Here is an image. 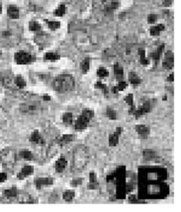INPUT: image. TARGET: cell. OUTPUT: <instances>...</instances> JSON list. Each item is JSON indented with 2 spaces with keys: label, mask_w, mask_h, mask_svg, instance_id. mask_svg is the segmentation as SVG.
<instances>
[{
  "label": "cell",
  "mask_w": 181,
  "mask_h": 212,
  "mask_svg": "<svg viewBox=\"0 0 181 212\" xmlns=\"http://www.w3.org/2000/svg\"><path fill=\"white\" fill-rule=\"evenodd\" d=\"M22 28L13 22H6L0 25V47L10 48L21 43Z\"/></svg>",
  "instance_id": "cell-1"
},
{
  "label": "cell",
  "mask_w": 181,
  "mask_h": 212,
  "mask_svg": "<svg viewBox=\"0 0 181 212\" xmlns=\"http://www.w3.org/2000/svg\"><path fill=\"white\" fill-rule=\"evenodd\" d=\"M90 160V153L86 146L77 145L72 153L71 171L73 173H80L86 168Z\"/></svg>",
  "instance_id": "cell-2"
},
{
  "label": "cell",
  "mask_w": 181,
  "mask_h": 212,
  "mask_svg": "<svg viewBox=\"0 0 181 212\" xmlns=\"http://www.w3.org/2000/svg\"><path fill=\"white\" fill-rule=\"evenodd\" d=\"M75 86L73 77L69 74H61L56 77L53 81V90L57 93H69L72 91Z\"/></svg>",
  "instance_id": "cell-3"
},
{
  "label": "cell",
  "mask_w": 181,
  "mask_h": 212,
  "mask_svg": "<svg viewBox=\"0 0 181 212\" xmlns=\"http://www.w3.org/2000/svg\"><path fill=\"white\" fill-rule=\"evenodd\" d=\"M0 161H1V164L4 168H6L9 171H12L16 167L18 161L16 150L14 148H11V147L4 148L0 152Z\"/></svg>",
  "instance_id": "cell-4"
},
{
  "label": "cell",
  "mask_w": 181,
  "mask_h": 212,
  "mask_svg": "<svg viewBox=\"0 0 181 212\" xmlns=\"http://www.w3.org/2000/svg\"><path fill=\"white\" fill-rule=\"evenodd\" d=\"M93 117H94V112L92 110H89V109L83 110L82 113L80 114V116H78V118L73 121L74 129L77 131H82L84 129H86Z\"/></svg>",
  "instance_id": "cell-5"
},
{
  "label": "cell",
  "mask_w": 181,
  "mask_h": 212,
  "mask_svg": "<svg viewBox=\"0 0 181 212\" xmlns=\"http://www.w3.org/2000/svg\"><path fill=\"white\" fill-rule=\"evenodd\" d=\"M19 110L22 114H37L43 112L44 107L40 102L36 101H30V102H24L20 104Z\"/></svg>",
  "instance_id": "cell-6"
},
{
  "label": "cell",
  "mask_w": 181,
  "mask_h": 212,
  "mask_svg": "<svg viewBox=\"0 0 181 212\" xmlns=\"http://www.w3.org/2000/svg\"><path fill=\"white\" fill-rule=\"evenodd\" d=\"M35 43L37 44L38 47L43 49L46 48L47 47H49L52 43V39L48 34L46 33H37V35L35 36Z\"/></svg>",
  "instance_id": "cell-7"
},
{
  "label": "cell",
  "mask_w": 181,
  "mask_h": 212,
  "mask_svg": "<svg viewBox=\"0 0 181 212\" xmlns=\"http://www.w3.org/2000/svg\"><path fill=\"white\" fill-rule=\"evenodd\" d=\"M153 105H155V101H151V100L147 101V102H144L139 109H136L135 113L133 114L137 118H141V117H143V116H144V114H147L148 113L151 112L153 108Z\"/></svg>",
  "instance_id": "cell-8"
},
{
  "label": "cell",
  "mask_w": 181,
  "mask_h": 212,
  "mask_svg": "<svg viewBox=\"0 0 181 212\" xmlns=\"http://www.w3.org/2000/svg\"><path fill=\"white\" fill-rule=\"evenodd\" d=\"M14 59L15 62L17 64H20V65H25V64H29L33 61V56L26 52H23V50H20L15 53L14 55Z\"/></svg>",
  "instance_id": "cell-9"
},
{
  "label": "cell",
  "mask_w": 181,
  "mask_h": 212,
  "mask_svg": "<svg viewBox=\"0 0 181 212\" xmlns=\"http://www.w3.org/2000/svg\"><path fill=\"white\" fill-rule=\"evenodd\" d=\"M174 65V55L173 52L168 50V52H166L164 54V57H163V61H162V66H163L165 69H172Z\"/></svg>",
  "instance_id": "cell-10"
},
{
  "label": "cell",
  "mask_w": 181,
  "mask_h": 212,
  "mask_svg": "<svg viewBox=\"0 0 181 212\" xmlns=\"http://www.w3.org/2000/svg\"><path fill=\"white\" fill-rule=\"evenodd\" d=\"M122 132H123L122 127H117V129L109 135V137H108V142H109V145L111 147H114V146L118 145L119 139H120V135L122 134Z\"/></svg>",
  "instance_id": "cell-11"
},
{
  "label": "cell",
  "mask_w": 181,
  "mask_h": 212,
  "mask_svg": "<svg viewBox=\"0 0 181 212\" xmlns=\"http://www.w3.org/2000/svg\"><path fill=\"white\" fill-rule=\"evenodd\" d=\"M53 183V178H49V177H45V178H37L35 179V186L38 190H41L42 187H49L52 186Z\"/></svg>",
  "instance_id": "cell-12"
},
{
  "label": "cell",
  "mask_w": 181,
  "mask_h": 212,
  "mask_svg": "<svg viewBox=\"0 0 181 212\" xmlns=\"http://www.w3.org/2000/svg\"><path fill=\"white\" fill-rule=\"evenodd\" d=\"M29 140H30V142H32V143L38 144V145H45V143H46V141H45V139L43 138L42 134H41L39 130H34L33 132H32Z\"/></svg>",
  "instance_id": "cell-13"
},
{
  "label": "cell",
  "mask_w": 181,
  "mask_h": 212,
  "mask_svg": "<svg viewBox=\"0 0 181 212\" xmlns=\"http://www.w3.org/2000/svg\"><path fill=\"white\" fill-rule=\"evenodd\" d=\"M9 117L5 110L0 106V130H3L8 126Z\"/></svg>",
  "instance_id": "cell-14"
},
{
  "label": "cell",
  "mask_w": 181,
  "mask_h": 212,
  "mask_svg": "<svg viewBox=\"0 0 181 212\" xmlns=\"http://www.w3.org/2000/svg\"><path fill=\"white\" fill-rule=\"evenodd\" d=\"M66 167H67V160L65 159V156H60V158L56 161V164H55L56 172L62 173L66 169Z\"/></svg>",
  "instance_id": "cell-15"
},
{
  "label": "cell",
  "mask_w": 181,
  "mask_h": 212,
  "mask_svg": "<svg viewBox=\"0 0 181 212\" xmlns=\"http://www.w3.org/2000/svg\"><path fill=\"white\" fill-rule=\"evenodd\" d=\"M33 173H34V168L32 167V166H29V165L24 166V167L21 169L19 174H18V179H24L26 178L30 177L31 175H33Z\"/></svg>",
  "instance_id": "cell-16"
},
{
  "label": "cell",
  "mask_w": 181,
  "mask_h": 212,
  "mask_svg": "<svg viewBox=\"0 0 181 212\" xmlns=\"http://www.w3.org/2000/svg\"><path fill=\"white\" fill-rule=\"evenodd\" d=\"M136 131L142 138H148L150 135V127L144 125V124H138L136 125Z\"/></svg>",
  "instance_id": "cell-17"
},
{
  "label": "cell",
  "mask_w": 181,
  "mask_h": 212,
  "mask_svg": "<svg viewBox=\"0 0 181 212\" xmlns=\"http://www.w3.org/2000/svg\"><path fill=\"white\" fill-rule=\"evenodd\" d=\"M87 187L89 190H97L99 188V183L97 179V176L94 172H91L89 174V183Z\"/></svg>",
  "instance_id": "cell-18"
},
{
  "label": "cell",
  "mask_w": 181,
  "mask_h": 212,
  "mask_svg": "<svg viewBox=\"0 0 181 212\" xmlns=\"http://www.w3.org/2000/svg\"><path fill=\"white\" fill-rule=\"evenodd\" d=\"M74 139H75L74 135H72V134H63L61 137H58L57 139V141L58 142V144H60L61 146H63L65 144L70 143V142H72Z\"/></svg>",
  "instance_id": "cell-19"
},
{
  "label": "cell",
  "mask_w": 181,
  "mask_h": 212,
  "mask_svg": "<svg viewBox=\"0 0 181 212\" xmlns=\"http://www.w3.org/2000/svg\"><path fill=\"white\" fill-rule=\"evenodd\" d=\"M7 14H8V16L10 17L12 20H16L20 16V11H19V9H18L17 6L10 5V6L8 7V9H7Z\"/></svg>",
  "instance_id": "cell-20"
},
{
  "label": "cell",
  "mask_w": 181,
  "mask_h": 212,
  "mask_svg": "<svg viewBox=\"0 0 181 212\" xmlns=\"http://www.w3.org/2000/svg\"><path fill=\"white\" fill-rule=\"evenodd\" d=\"M61 147V146L58 144V142L56 140L53 144H51V146L49 147V149H48V157L49 158L53 157V156H55L57 153V151L60 150Z\"/></svg>",
  "instance_id": "cell-21"
},
{
  "label": "cell",
  "mask_w": 181,
  "mask_h": 212,
  "mask_svg": "<svg viewBox=\"0 0 181 212\" xmlns=\"http://www.w3.org/2000/svg\"><path fill=\"white\" fill-rule=\"evenodd\" d=\"M19 157L25 161H32L34 159V154L28 149H23V150H20Z\"/></svg>",
  "instance_id": "cell-22"
},
{
  "label": "cell",
  "mask_w": 181,
  "mask_h": 212,
  "mask_svg": "<svg viewBox=\"0 0 181 212\" xmlns=\"http://www.w3.org/2000/svg\"><path fill=\"white\" fill-rule=\"evenodd\" d=\"M114 73H115V76L117 78V80H118V81L123 80L124 69H123V67H121L119 65V63H116L115 65H114Z\"/></svg>",
  "instance_id": "cell-23"
},
{
  "label": "cell",
  "mask_w": 181,
  "mask_h": 212,
  "mask_svg": "<svg viewBox=\"0 0 181 212\" xmlns=\"http://www.w3.org/2000/svg\"><path fill=\"white\" fill-rule=\"evenodd\" d=\"M61 119H62V122L65 124H67V125H70V124H72L74 121L73 114H72L71 113H69V112H66L62 114Z\"/></svg>",
  "instance_id": "cell-24"
},
{
  "label": "cell",
  "mask_w": 181,
  "mask_h": 212,
  "mask_svg": "<svg viewBox=\"0 0 181 212\" xmlns=\"http://www.w3.org/2000/svg\"><path fill=\"white\" fill-rule=\"evenodd\" d=\"M75 196V191L72 190H66L65 192L62 193V199L63 200H65L67 202H70L73 200Z\"/></svg>",
  "instance_id": "cell-25"
},
{
  "label": "cell",
  "mask_w": 181,
  "mask_h": 212,
  "mask_svg": "<svg viewBox=\"0 0 181 212\" xmlns=\"http://www.w3.org/2000/svg\"><path fill=\"white\" fill-rule=\"evenodd\" d=\"M164 30V26L162 24H158V25H155L152 26L150 29V33L151 36H158L162 31Z\"/></svg>",
  "instance_id": "cell-26"
},
{
  "label": "cell",
  "mask_w": 181,
  "mask_h": 212,
  "mask_svg": "<svg viewBox=\"0 0 181 212\" xmlns=\"http://www.w3.org/2000/svg\"><path fill=\"white\" fill-rule=\"evenodd\" d=\"M3 195L7 199H15L18 195V191L16 187H13V188H8V190L4 191Z\"/></svg>",
  "instance_id": "cell-27"
},
{
  "label": "cell",
  "mask_w": 181,
  "mask_h": 212,
  "mask_svg": "<svg viewBox=\"0 0 181 212\" xmlns=\"http://www.w3.org/2000/svg\"><path fill=\"white\" fill-rule=\"evenodd\" d=\"M14 84H15V86L18 87V88L23 89V88H25V87H26V81L22 76L17 75V76L14 77Z\"/></svg>",
  "instance_id": "cell-28"
},
{
  "label": "cell",
  "mask_w": 181,
  "mask_h": 212,
  "mask_svg": "<svg viewBox=\"0 0 181 212\" xmlns=\"http://www.w3.org/2000/svg\"><path fill=\"white\" fill-rule=\"evenodd\" d=\"M155 152L153 151V150H151V149H147V150H144V153H143V157L144 159L146 160V161H151L155 158Z\"/></svg>",
  "instance_id": "cell-29"
},
{
  "label": "cell",
  "mask_w": 181,
  "mask_h": 212,
  "mask_svg": "<svg viewBox=\"0 0 181 212\" xmlns=\"http://www.w3.org/2000/svg\"><path fill=\"white\" fill-rule=\"evenodd\" d=\"M129 81L131 82V84L133 85H138L141 83V79H140V77L136 74L134 71H131L129 73Z\"/></svg>",
  "instance_id": "cell-30"
},
{
  "label": "cell",
  "mask_w": 181,
  "mask_h": 212,
  "mask_svg": "<svg viewBox=\"0 0 181 212\" xmlns=\"http://www.w3.org/2000/svg\"><path fill=\"white\" fill-rule=\"evenodd\" d=\"M163 48H164V44L159 45V47L157 48V49L155 50V52L151 54V56H152V58H153V60H155V61H158V60H159V58H160L161 54H162V50H163Z\"/></svg>",
  "instance_id": "cell-31"
},
{
  "label": "cell",
  "mask_w": 181,
  "mask_h": 212,
  "mask_svg": "<svg viewBox=\"0 0 181 212\" xmlns=\"http://www.w3.org/2000/svg\"><path fill=\"white\" fill-rule=\"evenodd\" d=\"M81 71H82V73H87L88 70H89V68H90V58L86 57L85 59H83V61L81 62Z\"/></svg>",
  "instance_id": "cell-32"
},
{
  "label": "cell",
  "mask_w": 181,
  "mask_h": 212,
  "mask_svg": "<svg viewBox=\"0 0 181 212\" xmlns=\"http://www.w3.org/2000/svg\"><path fill=\"white\" fill-rule=\"evenodd\" d=\"M60 55L57 54L56 52H47L45 54V59H47L49 61H56L60 59Z\"/></svg>",
  "instance_id": "cell-33"
},
{
  "label": "cell",
  "mask_w": 181,
  "mask_h": 212,
  "mask_svg": "<svg viewBox=\"0 0 181 212\" xmlns=\"http://www.w3.org/2000/svg\"><path fill=\"white\" fill-rule=\"evenodd\" d=\"M29 29L32 32H35V33H38V32L41 31V25L39 24L38 22L36 21H32L29 23Z\"/></svg>",
  "instance_id": "cell-34"
},
{
  "label": "cell",
  "mask_w": 181,
  "mask_h": 212,
  "mask_svg": "<svg viewBox=\"0 0 181 212\" xmlns=\"http://www.w3.org/2000/svg\"><path fill=\"white\" fill-rule=\"evenodd\" d=\"M127 87H128L127 82H125L124 80H121V81H119L118 85H117L116 87H114L113 91H114V92H121V91H124Z\"/></svg>",
  "instance_id": "cell-35"
},
{
  "label": "cell",
  "mask_w": 181,
  "mask_h": 212,
  "mask_svg": "<svg viewBox=\"0 0 181 212\" xmlns=\"http://www.w3.org/2000/svg\"><path fill=\"white\" fill-rule=\"evenodd\" d=\"M65 12H66V7H65V4H61V5L56 9L55 15H57V16H58V17H61V16L65 15Z\"/></svg>",
  "instance_id": "cell-36"
},
{
  "label": "cell",
  "mask_w": 181,
  "mask_h": 212,
  "mask_svg": "<svg viewBox=\"0 0 181 212\" xmlns=\"http://www.w3.org/2000/svg\"><path fill=\"white\" fill-rule=\"evenodd\" d=\"M46 23H47L48 27L52 31H56V30H57L58 28L61 27V23L60 22H57V21H48V20H46Z\"/></svg>",
  "instance_id": "cell-37"
},
{
  "label": "cell",
  "mask_w": 181,
  "mask_h": 212,
  "mask_svg": "<svg viewBox=\"0 0 181 212\" xmlns=\"http://www.w3.org/2000/svg\"><path fill=\"white\" fill-rule=\"evenodd\" d=\"M106 114H107V117L109 118V119H111V121H115V119L117 118V114H116L115 110H113L112 108H107L106 109Z\"/></svg>",
  "instance_id": "cell-38"
},
{
  "label": "cell",
  "mask_w": 181,
  "mask_h": 212,
  "mask_svg": "<svg viewBox=\"0 0 181 212\" xmlns=\"http://www.w3.org/2000/svg\"><path fill=\"white\" fill-rule=\"evenodd\" d=\"M108 70L106 68H104V67H100V68H98V70H97V76L98 77H100V78H105L108 76Z\"/></svg>",
  "instance_id": "cell-39"
},
{
  "label": "cell",
  "mask_w": 181,
  "mask_h": 212,
  "mask_svg": "<svg viewBox=\"0 0 181 212\" xmlns=\"http://www.w3.org/2000/svg\"><path fill=\"white\" fill-rule=\"evenodd\" d=\"M139 53H140V59H141V63L143 65H147L148 64V60H147V57H146V52H144V49H140L139 50Z\"/></svg>",
  "instance_id": "cell-40"
},
{
  "label": "cell",
  "mask_w": 181,
  "mask_h": 212,
  "mask_svg": "<svg viewBox=\"0 0 181 212\" xmlns=\"http://www.w3.org/2000/svg\"><path fill=\"white\" fill-rule=\"evenodd\" d=\"M82 182H83V179L82 178H75V179H73L71 181V183L70 185L72 186V187H78V186H80L81 183H82Z\"/></svg>",
  "instance_id": "cell-41"
},
{
  "label": "cell",
  "mask_w": 181,
  "mask_h": 212,
  "mask_svg": "<svg viewBox=\"0 0 181 212\" xmlns=\"http://www.w3.org/2000/svg\"><path fill=\"white\" fill-rule=\"evenodd\" d=\"M156 21H157V15H155V14H150V15L148 16V24H155Z\"/></svg>",
  "instance_id": "cell-42"
},
{
  "label": "cell",
  "mask_w": 181,
  "mask_h": 212,
  "mask_svg": "<svg viewBox=\"0 0 181 212\" xmlns=\"http://www.w3.org/2000/svg\"><path fill=\"white\" fill-rule=\"evenodd\" d=\"M95 88H97V89H101L103 90L104 92H106L107 90V86L105 84H103V83L101 81H98L96 82V84H95Z\"/></svg>",
  "instance_id": "cell-43"
},
{
  "label": "cell",
  "mask_w": 181,
  "mask_h": 212,
  "mask_svg": "<svg viewBox=\"0 0 181 212\" xmlns=\"http://www.w3.org/2000/svg\"><path fill=\"white\" fill-rule=\"evenodd\" d=\"M7 179V175L5 173H0V183H4Z\"/></svg>",
  "instance_id": "cell-44"
},
{
  "label": "cell",
  "mask_w": 181,
  "mask_h": 212,
  "mask_svg": "<svg viewBox=\"0 0 181 212\" xmlns=\"http://www.w3.org/2000/svg\"><path fill=\"white\" fill-rule=\"evenodd\" d=\"M44 100L49 101V100H51V98H49V97H48V95H45V96H44Z\"/></svg>",
  "instance_id": "cell-45"
},
{
  "label": "cell",
  "mask_w": 181,
  "mask_h": 212,
  "mask_svg": "<svg viewBox=\"0 0 181 212\" xmlns=\"http://www.w3.org/2000/svg\"><path fill=\"white\" fill-rule=\"evenodd\" d=\"M168 81H173V74L169 75V77H168Z\"/></svg>",
  "instance_id": "cell-46"
},
{
  "label": "cell",
  "mask_w": 181,
  "mask_h": 212,
  "mask_svg": "<svg viewBox=\"0 0 181 212\" xmlns=\"http://www.w3.org/2000/svg\"><path fill=\"white\" fill-rule=\"evenodd\" d=\"M2 12V5H1V3H0V13Z\"/></svg>",
  "instance_id": "cell-47"
}]
</instances>
